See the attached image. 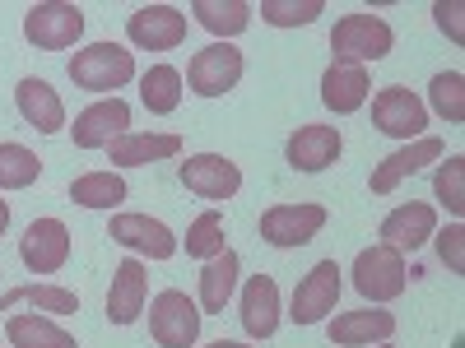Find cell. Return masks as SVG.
Instances as JSON below:
<instances>
[{"mask_svg":"<svg viewBox=\"0 0 465 348\" xmlns=\"http://www.w3.org/2000/svg\"><path fill=\"white\" fill-rule=\"evenodd\" d=\"M391 47H396L391 24H386L381 14H368V10L344 14L331 28V52H335L331 65H363L368 70V61H386Z\"/></svg>","mask_w":465,"mask_h":348,"instance_id":"cell-1","label":"cell"},{"mask_svg":"<svg viewBox=\"0 0 465 348\" xmlns=\"http://www.w3.org/2000/svg\"><path fill=\"white\" fill-rule=\"evenodd\" d=\"M70 80H74V89L116 98V89H126L135 80V56L116 43H89L70 56Z\"/></svg>","mask_w":465,"mask_h":348,"instance_id":"cell-2","label":"cell"},{"mask_svg":"<svg viewBox=\"0 0 465 348\" xmlns=\"http://www.w3.org/2000/svg\"><path fill=\"white\" fill-rule=\"evenodd\" d=\"M24 37L37 52H65L84 37V10L65 5V0H43V5L24 10Z\"/></svg>","mask_w":465,"mask_h":348,"instance_id":"cell-3","label":"cell"},{"mask_svg":"<svg viewBox=\"0 0 465 348\" xmlns=\"http://www.w3.org/2000/svg\"><path fill=\"white\" fill-rule=\"evenodd\" d=\"M405 275H410L405 256L391 251V246H381V242H377V246H363V251L354 256V288H359V297L372 302V306L401 297L405 284H410Z\"/></svg>","mask_w":465,"mask_h":348,"instance_id":"cell-4","label":"cell"},{"mask_svg":"<svg viewBox=\"0 0 465 348\" xmlns=\"http://www.w3.org/2000/svg\"><path fill=\"white\" fill-rule=\"evenodd\" d=\"M149 334L159 348H191L201 339V306L182 288H163L149 302Z\"/></svg>","mask_w":465,"mask_h":348,"instance_id":"cell-5","label":"cell"},{"mask_svg":"<svg viewBox=\"0 0 465 348\" xmlns=\"http://www.w3.org/2000/svg\"><path fill=\"white\" fill-rule=\"evenodd\" d=\"M242 70H247V61H242L238 47H232V43H210L205 52L191 56L182 84L196 93V98H223L228 89H238Z\"/></svg>","mask_w":465,"mask_h":348,"instance_id":"cell-6","label":"cell"},{"mask_svg":"<svg viewBox=\"0 0 465 348\" xmlns=\"http://www.w3.org/2000/svg\"><path fill=\"white\" fill-rule=\"evenodd\" d=\"M326 209L322 205H312V200H298V205H270L265 214H261V242L265 246H280V251H289V246H307L317 237V232L326 227Z\"/></svg>","mask_w":465,"mask_h":348,"instance_id":"cell-7","label":"cell"},{"mask_svg":"<svg viewBox=\"0 0 465 348\" xmlns=\"http://www.w3.org/2000/svg\"><path fill=\"white\" fill-rule=\"evenodd\" d=\"M344 269L335 260H317L307 275L298 279L293 288V302H289V316L293 325H322L331 312H335V302H340V288H344Z\"/></svg>","mask_w":465,"mask_h":348,"instance_id":"cell-8","label":"cell"},{"mask_svg":"<svg viewBox=\"0 0 465 348\" xmlns=\"http://www.w3.org/2000/svg\"><path fill=\"white\" fill-rule=\"evenodd\" d=\"M177 181L191 190V196L223 205L242 190V168L232 159H223V153H191V159L177 168Z\"/></svg>","mask_w":465,"mask_h":348,"instance_id":"cell-9","label":"cell"},{"mask_svg":"<svg viewBox=\"0 0 465 348\" xmlns=\"http://www.w3.org/2000/svg\"><path fill=\"white\" fill-rule=\"evenodd\" d=\"M372 126L381 135H391V140H419V135H429V107H423V98L414 89H381L372 98Z\"/></svg>","mask_w":465,"mask_h":348,"instance_id":"cell-10","label":"cell"},{"mask_svg":"<svg viewBox=\"0 0 465 348\" xmlns=\"http://www.w3.org/2000/svg\"><path fill=\"white\" fill-rule=\"evenodd\" d=\"M107 237L116 246H126L144 260H173L177 256V237L163 218H149V214H112L107 223Z\"/></svg>","mask_w":465,"mask_h":348,"instance_id":"cell-11","label":"cell"},{"mask_svg":"<svg viewBox=\"0 0 465 348\" xmlns=\"http://www.w3.org/2000/svg\"><path fill=\"white\" fill-rule=\"evenodd\" d=\"M19 260L33 275H56L70 260V227L61 218H33L19 237Z\"/></svg>","mask_w":465,"mask_h":348,"instance_id":"cell-12","label":"cell"},{"mask_svg":"<svg viewBox=\"0 0 465 348\" xmlns=\"http://www.w3.org/2000/svg\"><path fill=\"white\" fill-rule=\"evenodd\" d=\"M447 153V144L438 140V135H419V140H410L405 149H396V153H386V159L372 168V196H391V190L405 181V177H414V172H423L429 163H438Z\"/></svg>","mask_w":465,"mask_h":348,"instance_id":"cell-13","label":"cell"},{"mask_svg":"<svg viewBox=\"0 0 465 348\" xmlns=\"http://www.w3.org/2000/svg\"><path fill=\"white\" fill-rule=\"evenodd\" d=\"M74 149H107L116 135L131 130V102L126 98H98L74 116V126H65Z\"/></svg>","mask_w":465,"mask_h":348,"instance_id":"cell-14","label":"cell"},{"mask_svg":"<svg viewBox=\"0 0 465 348\" xmlns=\"http://www.w3.org/2000/svg\"><path fill=\"white\" fill-rule=\"evenodd\" d=\"M433 232H438V209L433 205H423V200H405V205H396L391 214L381 218V227H377V237H381V246H391V251H419L423 242H433Z\"/></svg>","mask_w":465,"mask_h":348,"instance_id":"cell-15","label":"cell"},{"mask_svg":"<svg viewBox=\"0 0 465 348\" xmlns=\"http://www.w3.org/2000/svg\"><path fill=\"white\" fill-rule=\"evenodd\" d=\"M126 37L140 52H173L186 43V14L177 5H140L126 19Z\"/></svg>","mask_w":465,"mask_h":348,"instance_id":"cell-16","label":"cell"},{"mask_svg":"<svg viewBox=\"0 0 465 348\" xmlns=\"http://www.w3.org/2000/svg\"><path fill=\"white\" fill-rule=\"evenodd\" d=\"M149 306V269L144 260H122L112 269V288H107V321L112 325H135Z\"/></svg>","mask_w":465,"mask_h":348,"instance_id":"cell-17","label":"cell"},{"mask_svg":"<svg viewBox=\"0 0 465 348\" xmlns=\"http://www.w3.org/2000/svg\"><path fill=\"white\" fill-rule=\"evenodd\" d=\"M340 149H344V140H340V130H335V126L307 121V126H298V130L289 135L284 159H289V168H293V172H326V168L340 159Z\"/></svg>","mask_w":465,"mask_h":348,"instance_id":"cell-18","label":"cell"},{"mask_svg":"<svg viewBox=\"0 0 465 348\" xmlns=\"http://www.w3.org/2000/svg\"><path fill=\"white\" fill-rule=\"evenodd\" d=\"M15 102H19V116H24L37 135H61V130H65V102H61V93H56L47 80L24 74L19 89H15Z\"/></svg>","mask_w":465,"mask_h":348,"instance_id":"cell-19","label":"cell"},{"mask_svg":"<svg viewBox=\"0 0 465 348\" xmlns=\"http://www.w3.org/2000/svg\"><path fill=\"white\" fill-rule=\"evenodd\" d=\"M331 343L335 348H372V343H386L396 334V316L381 312V306H363V312H340L331 325H326Z\"/></svg>","mask_w":465,"mask_h":348,"instance_id":"cell-20","label":"cell"},{"mask_svg":"<svg viewBox=\"0 0 465 348\" xmlns=\"http://www.w3.org/2000/svg\"><path fill=\"white\" fill-rule=\"evenodd\" d=\"M238 316H242V330L252 339H270L280 330V284L270 275H252L242 284V297H238Z\"/></svg>","mask_w":465,"mask_h":348,"instance_id":"cell-21","label":"cell"},{"mask_svg":"<svg viewBox=\"0 0 465 348\" xmlns=\"http://www.w3.org/2000/svg\"><path fill=\"white\" fill-rule=\"evenodd\" d=\"M177 153H182L177 135H153V130H126L107 144V159L116 168H149L159 159H177Z\"/></svg>","mask_w":465,"mask_h":348,"instance_id":"cell-22","label":"cell"},{"mask_svg":"<svg viewBox=\"0 0 465 348\" xmlns=\"http://www.w3.org/2000/svg\"><path fill=\"white\" fill-rule=\"evenodd\" d=\"M238 275H242V260L238 251H219L214 260H205L201 269V316H223V306L232 302V293H238Z\"/></svg>","mask_w":465,"mask_h":348,"instance_id":"cell-23","label":"cell"},{"mask_svg":"<svg viewBox=\"0 0 465 348\" xmlns=\"http://www.w3.org/2000/svg\"><path fill=\"white\" fill-rule=\"evenodd\" d=\"M368 98H372V80H368L363 65H331V70L322 74V102H326L335 116L359 111Z\"/></svg>","mask_w":465,"mask_h":348,"instance_id":"cell-24","label":"cell"},{"mask_svg":"<svg viewBox=\"0 0 465 348\" xmlns=\"http://www.w3.org/2000/svg\"><path fill=\"white\" fill-rule=\"evenodd\" d=\"M15 306H33V312H52V316H74L80 312V293L61 288V284H24L0 293V312H15Z\"/></svg>","mask_w":465,"mask_h":348,"instance_id":"cell-25","label":"cell"},{"mask_svg":"<svg viewBox=\"0 0 465 348\" xmlns=\"http://www.w3.org/2000/svg\"><path fill=\"white\" fill-rule=\"evenodd\" d=\"M5 334H10V348H80L70 330H61L52 316H37V312L10 316Z\"/></svg>","mask_w":465,"mask_h":348,"instance_id":"cell-26","label":"cell"},{"mask_svg":"<svg viewBox=\"0 0 465 348\" xmlns=\"http://www.w3.org/2000/svg\"><path fill=\"white\" fill-rule=\"evenodd\" d=\"M191 14H196L201 28L214 33V43H228V37L247 33V24H252L247 0H191Z\"/></svg>","mask_w":465,"mask_h":348,"instance_id":"cell-27","label":"cell"},{"mask_svg":"<svg viewBox=\"0 0 465 348\" xmlns=\"http://www.w3.org/2000/svg\"><path fill=\"white\" fill-rule=\"evenodd\" d=\"M126 177L122 172H84L70 181V200L84 209H122L126 205Z\"/></svg>","mask_w":465,"mask_h":348,"instance_id":"cell-28","label":"cell"},{"mask_svg":"<svg viewBox=\"0 0 465 348\" xmlns=\"http://www.w3.org/2000/svg\"><path fill=\"white\" fill-rule=\"evenodd\" d=\"M182 70L177 65H149L140 74V102L153 111V116H173L182 107Z\"/></svg>","mask_w":465,"mask_h":348,"instance_id":"cell-29","label":"cell"},{"mask_svg":"<svg viewBox=\"0 0 465 348\" xmlns=\"http://www.w3.org/2000/svg\"><path fill=\"white\" fill-rule=\"evenodd\" d=\"M423 107H433L447 126H460V121H465V74H460V70H442V74H433L429 102H423Z\"/></svg>","mask_w":465,"mask_h":348,"instance_id":"cell-30","label":"cell"},{"mask_svg":"<svg viewBox=\"0 0 465 348\" xmlns=\"http://www.w3.org/2000/svg\"><path fill=\"white\" fill-rule=\"evenodd\" d=\"M43 177V159L24 144H0V190H24Z\"/></svg>","mask_w":465,"mask_h":348,"instance_id":"cell-31","label":"cell"},{"mask_svg":"<svg viewBox=\"0 0 465 348\" xmlns=\"http://www.w3.org/2000/svg\"><path fill=\"white\" fill-rule=\"evenodd\" d=\"M326 14V0H261V19L270 28H307Z\"/></svg>","mask_w":465,"mask_h":348,"instance_id":"cell-32","label":"cell"},{"mask_svg":"<svg viewBox=\"0 0 465 348\" xmlns=\"http://www.w3.org/2000/svg\"><path fill=\"white\" fill-rule=\"evenodd\" d=\"M219 251H223V214L205 209L196 223L186 227V256L191 260H214Z\"/></svg>","mask_w":465,"mask_h":348,"instance_id":"cell-33","label":"cell"},{"mask_svg":"<svg viewBox=\"0 0 465 348\" xmlns=\"http://www.w3.org/2000/svg\"><path fill=\"white\" fill-rule=\"evenodd\" d=\"M433 196L456 214V223H460V214H465V159L460 153H451L447 163H438V172H433Z\"/></svg>","mask_w":465,"mask_h":348,"instance_id":"cell-34","label":"cell"},{"mask_svg":"<svg viewBox=\"0 0 465 348\" xmlns=\"http://www.w3.org/2000/svg\"><path fill=\"white\" fill-rule=\"evenodd\" d=\"M433 242L451 275H465V223H447L442 232H433Z\"/></svg>","mask_w":465,"mask_h":348,"instance_id":"cell-35","label":"cell"},{"mask_svg":"<svg viewBox=\"0 0 465 348\" xmlns=\"http://www.w3.org/2000/svg\"><path fill=\"white\" fill-rule=\"evenodd\" d=\"M433 14H438V28L451 37V43H465V24H460L465 5H460V0H438V5H433Z\"/></svg>","mask_w":465,"mask_h":348,"instance_id":"cell-36","label":"cell"},{"mask_svg":"<svg viewBox=\"0 0 465 348\" xmlns=\"http://www.w3.org/2000/svg\"><path fill=\"white\" fill-rule=\"evenodd\" d=\"M5 227H10V200H0V237H5Z\"/></svg>","mask_w":465,"mask_h":348,"instance_id":"cell-37","label":"cell"},{"mask_svg":"<svg viewBox=\"0 0 465 348\" xmlns=\"http://www.w3.org/2000/svg\"><path fill=\"white\" fill-rule=\"evenodd\" d=\"M205 348H247V343H238V339H214V343H205Z\"/></svg>","mask_w":465,"mask_h":348,"instance_id":"cell-38","label":"cell"},{"mask_svg":"<svg viewBox=\"0 0 465 348\" xmlns=\"http://www.w3.org/2000/svg\"><path fill=\"white\" fill-rule=\"evenodd\" d=\"M377 348H391V343H377Z\"/></svg>","mask_w":465,"mask_h":348,"instance_id":"cell-39","label":"cell"}]
</instances>
